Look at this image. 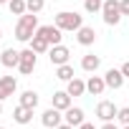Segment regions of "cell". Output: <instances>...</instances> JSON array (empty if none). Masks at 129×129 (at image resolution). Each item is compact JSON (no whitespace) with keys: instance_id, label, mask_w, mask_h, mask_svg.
Masks as SVG:
<instances>
[{"instance_id":"cell-33","label":"cell","mask_w":129,"mask_h":129,"mask_svg":"<svg viewBox=\"0 0 129 129\" xmlns=\"http://www.w3.org/2000/svg\"><path fill=\"white\" fill-rule=\"evenodd\" d=\"M0 114H3V104H0Z\"/></svg>"},{"instance_id":"cell-32","label":"cell","mask_w":129,"mask_h":129,"mask_svg":"<svg viewBox=\"0 0 129 129\" xmlns=\"http://www.w3.org/2000/svg\"><path fill=\"white\" fill-rule=\"evenodd\" d=\"M0 41H3V30H0Z\"/></svg>"},{"instance_id":"cell-10","label":"cell","mask_w":129,"mask_h":129,"mask_svg":"<svg viewBox=\"0 0 129 129\" xmlns=\"http://www.w3.org/2000/svg\"><path fill=\"white\" fill-rule=\"evenodd\" d=\"M63 121L71 124V126H81V124H84V109H79V106H69L66 111H63Z\"/></svg>"},{"instance_id":"cell-34","label":"cell","mask_w":129,"mask_h":129,"mask_svg":"<svg viewBox=\"0 0 129 129\" xmlns=\"http://www.w3.org/2000/svg\"><path fill=\"white\" fill-rule=\"evenodd\" d=\"M124 129H129V124H124Z\"/></svg>"},{"instance_id":"cell-23","label":"cell","mask_w":129,"mask_h":129,"mask_svg":"<svg viewBox=\"0 0 129 129\" xmlns=\"http://www.w3.org/2000/svg\"><path fill=\"white\" fill-rule=\"evenodd\" d=\"M101 5H104V0H84L86 13H101Z\"/></svg>"},{"instance_id":"cell-27","label":"cell","mask_w":129,"mask_h":129,"mask_svg":"<svg viewBox=\"0 0 129 129\" xmlns=\"http://www.w3.org/2000/svg\"><path fill=\"white\" fill-rule=\"evenodd\" d=\"M121 74H124V79H129V61H126L124 66H121Z\"/></svg>"},{"instance_id":"cell-24","label":"cell","mask_w":129,"mask_h":129,"mask_svg":"<svg viewBox=\"0 0 129 129\" xmlns=\"http://www.w3.org/2000/svg\"><path fill=\"white\" fill-rule=\"evenodd\" d=\"M43 5H46V0H25V8H28V13H41L43 10Z\"/></svg>"},{"instance_id":"cell-11","label":"cell","mask_w":129,"mask_h":129,"mask_svg":"<svg viewBox=\"0 0 129 129\" xmlns=\"http://www.w3.org/2000/svg\"><path fill=\"white\" fill-rule=\"evenodd\" d=\"M18 61H20V51H15V48H5L0 53V63L5 69H18Z\"/></svg>"},{"instance_id":"cell-8","label":"cell","mask_w":129,"mask_h":129,"mask_svg":"<svg viewBox=\"0 0 129 129\" xmlns=\"http://www.w3.org/2000/svg\"><path fill=\"white\" fill-rule=\"evenodd\" d=\"M41 121H43V126H48V129H56L58 124H63V116H61V109H56V106L46 109V111H43V116H41Z\"/></svg>"},{"instance_id":"cell-7","label":"cell","mask_w":129,"mask_h":129,"mask_svg":"<svg viewBox=\"0 0 129 129\" xmlns=\"http://www.w3.org/2000/svg\"><path fill=\"white\" fill-rule=\"evenodd\" d=\"M116 114H119V109H116L111 101H99V106H96V116H99L101 121H114Z\"/></svg>"},{"instance_id":"cell-15","label":"cell","mask_w":129,"mask_h":129,"mask_svg":"<svg viewBox=\"0 0 129 129\" xmlns=\"http://www.w3.org/2000/svg\"><path fill=\"white\" fill-rule=\"evenodd\" d=\"M13 119L18 121V124H30V119H33V109L30 106H23V104H18L15 106V111H13Z\"/></svg>"},{"instance_id":"cell-35","label":"cell","mask_w":129,"mask_h":129,"mask_svg":"<svg viewBox=\"0 0 129 129\" xmlns=\"http://www.w3.org/2000/svg\"><path fill=\"white\" fill-rule=\"evenodd\" d=\"M0 129H5V126H0Z\"/></svg>"},{"instance_id":"cell-12","label":"cell","mask_w":129,"mask_h":129,"mask_svg":"<svg viewBox=\"0 0 129 129\" xmlns=\"http://www.w3.org/2000/svg\"><path fill=\"white\" fill-rule=\"evenodd\" d=\"M15 89H18V81L13 76H0V101L8 99V96H13Z\"/></svg>"},{"instance_id":"cell-4","label":"cell","mask_w":129,"mask_h":129,"mask_svg":"<svg viewBox=\"0 0 129 129\" xmlns=\"http://www.w3.org/2000/svg\"><path fill=\"white\" fill-rule=\"evenodd\" d=\"M33 69H36V51H33V48H25V51H20L18 71H20L23 76H28V74H33Z\"/></svg>"},{"instance_id":"cell-6","label":"cell","mask_w":129,"mask_h":129,"mask_svg":"<svg viewBox=\"0 0 129 129\" xmlns=\"http://www.w3.org/2000/svg\"><path fill=\"white\" fill-rule=\"evenodd\" d=\"M36 33H38V36H43V38H46L51 46H58V43H61V38H63V36H61L63 30H61L58 25H41Z\"/></svg>"},{"instance_id":"cell-9","label":"cell","mask_w":129,"mask_h":129,"mask_svg":"<svg viewBox=\"0 0 129 129\" xmlns=\"http://www.w3.org/2000/svg\"><path fill=\"white\" fill-rule=\"evenodd\" d=\"M104 81H106V89H121L124 86V74L121 69H109L104 74Z\"/></svg>"},{"instance_id":"cell-25","label":"cell","mask_w":129,"mask_h":129,"mask_svg":"<svg viewBox=\"0 0 129 129\" xmlns=\"http://www.w3.org/2000/svg\"><path fill=\"white\" fill-rule=\"evenodd\" d=\"M116 119H119L121 124H129V106H121L119 114H116Z\"/></svg>"},{"instance_id":"cell-19","label":"cell","mask_w":129,"mask_h":129,"mask_svg":"<svg viewBox=\"0 0 129 129\" xmlns=\"http://www.w3.org/2000/svg\"><path fill=\"white\" fill-rule=\"evenodd\" d=\"M66 91L71 94V96H84V91H86V81H81V79H71L69 81V86H66Z\"/></svg>"},{"instance_id":"cell-28","label":"cell","mask_w":129,"mask_h":129,"mask_svg":"<svg viewBox=\"0 0 129 129\" xmlns=\"http://www.w3.org/2000/svg\"><path fill=\"white\" fill-rule=\"evenodd\" d=\"M101 129H119V126H116L114 121H104V126H101Z\"/></svg>"},{"instance_id":"cell-2","label":"cell","mask_w":129,"mask_h":129,"mask_svg":"<svg viewBox=\"0 0 129 129\" xmlns=\"http://www.w3.org/2000/svg\"><path fill=\"white\" fill-rule=\"evenodd\" d=\"M53 25H58L61 30H79L84 25V18L79 13H71V10H61L53 20Z\"/></svg>"},{"instance_id":"cell-22","label":"cell","mask_w":129,"mask_h":129,"mask_svg":"<svg viewBox=\"0 0 129 129\" xmlns=\"http://www.w3.org/2000/svg\"><path fill=\"white\" fill-rule=\"evenodd\" d=\"M8 8H10V13H13V15H23V13H28L25 0H10V3H8Z\"/></svg>"},{"instance_id":"cell-14","label":"cell","mask_w":129,"mask_h":129,"mask_svg":"<svg viewBox=\"0 0 129 129\" xmlns=\"http://www.w3.org/2000/svg\"><path fill=\"white\" fill-rule=\"evenodd\" d=\"M104 89H106L104 76H91V79L86 81V91H89V94H94V96H101V94H104Z\"/></svg>"},{"instance_id":"cell-3","label":"cell","mask_w":129,"mask_h":129,"mask_svg":"<svg viewBox=\"0 0 129 129\" xmlns=\"http://www.w3.org/2000/svg\"><path fill=\"white\" fill-rule=\"evenodd\" d=\"M101 15H104V23L106 25H116L121 20V5H119V0H104Z\"/></svg>"},{"instance_id":"cell-26","label":"cell","mask_w":129,"mask_h":129,"mask_svg":"<svg viewBox=\"0 0 129 129\" xmlns=\"http://www.w3.org/2000/svg\"><path fill=\"white\" fill-rule=\"evenodd\" d=\"M119 5H121V15H129V0H119Z\"/></svg>"},{"instance_id":"cell-17","label":"cell","mask_w":129,"mask_h":129,"mask_svg":"<svg viewBox=\"0 0 129 129\" xmlns=\"http://www.w3.org/2000/svg\"><path fill=\"white\" fill-rule=\"evenodd\" d=\"M53 106L61 109V111H66V109L71 106V94H69V91H56V94H53Z\"/></svg>"},{"instance_id":"cell-20","label":"cell","mask_w":129,"mask_h":129,"mask_svg":"<svg viewBox=\"0 0 129 129\" xmlns=\"http://www.w3.org/2000/svg\"><path fill=\"white\" fill-rule=\"evenodd\" d=\"M20 104H23V106H30V109H36V106H38V94H36L33 89L23 91V94H20Z\"/></svg>"},{"instance_id":"cell-30","label":"cell","mask_w":129,"mask_h":129,"mask_svg":"<svg viewBox=\"0 0 129 129\" xmlns=\"http://www.w3.org/2000/svg\"><path fill=\"white\" fill-rule=\"evenodd\" d=\"M56 129H74V126H71V124H66V121H63V124H58Z\"/></svg>"},{"instance_id":"cell-31","label":"cell","mask_w":129,"mask_h":129,"mask_svg":"<svg viewBox=\"0 0 129 129\" xmlns=\"http://www.w3.org/2000/svg\"><path fill=\"white\" fill-rule=\"evenodd\" d=\"M5 3H10V0H0V5H5Z\"/></svg>"},{"instance_id":"cell-21","label":"cell","mask_w":129,"mask_h":129,"mask_svg":"<svg viewBox=\"0 0 129 129\" xmlns=\"http://www.w3.org/2000/svg\"><path fill=\"white\" fill-rule=\"evenodd\" d=\"M56 79H61V81H71L74 79V66H69V63H63V66H58L56 69Z\"/></svg>"},{"instance_id":"cell-29","label":"cell","mask_w":129,"mask_h":129,"mask_svg":"<svg viewBox=\"0 0 129 129\" xmlns=\"http://www.w3.org/2000/svg\"><path fill=\"white\" fill-rule=\"evenodd\" d=\"M76 129H96V126H94V124H89V121H84V124H81V126H76Z\"/></svg>"},{"instance_id":"cell-1","label":"cell","mask_w":129,"mask_h":129,"mask_svg":"<svg viewBox=\"0 0 129 129\" xmlns=\"http://www.w3.org/2000/svg\"><path fill=\"white\" fill-rule=\"evenodd\" d=\"M36 30H38V15L36 13H23L20 20H18V25H15V38L20 43H28L36 36Z\"/></svg>"},{"instance_id":"cell-5","label":"cell","mask_w":129,"mask_h":129,"mask_svg":"<svg viewBox=\"0 0 129 129\" xmlns=\"http://www.w3.org/2000/svg\"><path fill=\"white\" fill-rule=\"evenodd\" d=\"M69 56H71V51L66 48V46H51V51H48V58H51V63L53 66H63V63H69Z\"/></svg>"},{"instance_id":"cell-18","label":"cell","mask_w":129,"mask_h":129,"mask_svg":"<svg viewBox=\"0 0 129 129\" xmlns=\"http://www.w3.org/2000/svg\"><path fill=\"white\" fill-rule=\"evenodd\" d=\"M30 48H33L36 53H48V51H51V43H48L43 36H38V33H36V36L30 38Z\"/></svg>"},{"instance_id":"cell-16","label":"cell","mask_w":129,"mask_h":129,"mask_svg":"<svg viewBox=\"0 0 129 129\" xmlns=\"http://www.w3.org/2000/svg\"><path fill=\"white\" fill-rule=\"evenodd\" d=\"M101 66V58L99 56H94V53H86L84 58H81V69L84 71H89V74H96V69Z\"/></svg>"},{"instance_id":"cell-13","label":"cell","mask_w":129,"mask_h":129,"mask_svg":"<svg viewBox=\"0 0 129 129\" xmlns=\"http://www.w3.org/2000/svg\"><path fill=\"white\" fill-rule=\"evenodd\" d=\"M76 41H79L81 46H94V41H96V30H94L91 25H81V28L76 30Z\"/></svg>"}]
</instances>
